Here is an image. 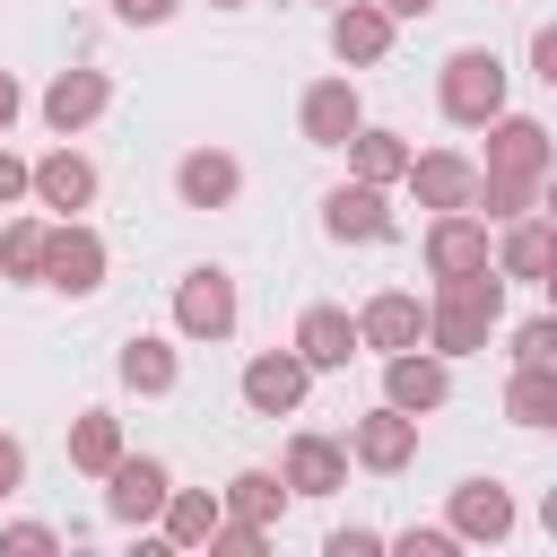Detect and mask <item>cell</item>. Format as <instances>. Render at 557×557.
Here are the masks:
<instances>
[{
    "mask_svg": "<svg viewBox=\"0 0 557 557\" xmlns=\"http://www.w3.org/2000/svg\"><path fill=\"white\" fill-rule=\"evenodd\" d=\"M357 131H366V104H357V87H348V78L305 87V139H313V148H348Z\"/></svg>",
    "mask_w": 557,
    "mask_h": 557,
    "instance_id": "e0dca14e",
    "label": "cell"
},
{
    "mask_svg": "<svg viewBox=\"0 0 557 557\" xmlns=\"http://www.w3.org/2000/svg\"><path fill=\"white\" fill-rule=\"evenodd\" d=\"M540 522H548V540H557V487H548V505H540Z\"/></svg>",
    "mask_w": 557,
    "mask_h": 557,
    "instance_id": "b9f144b4",
    "label": "cell"
},
{
    "mask_svg": "<svg viewBox=\"0 0 557 557\" xmlns=\"http://www.w3.org/2000/svg\"><path fill=\"white\" fill-rule=\"evenodd\" d=\"M104 104H113V78H104V70H61V78L44 87V122H52L61 139H70V131H87Z\"/></svg>",
    "mask_w": 557,
    "mask_h": 557,
    "instance_id": "2e32d148",
    "label": "cell"
},
{
    "mask_svg": "<svg viewBox=\"0 0 557 557\" xmlns=\"http://www.w3.org/2000/svg\"><path fill=\"white\" fill-rule=\"evenodd\" d=\"M444 392H453L444 357H426V348H400V357H383V400H392V409L426 418V409H444Z\"/></svg>",
    "mask_w": 557,
    "mask_h": 557,
    "instance_id": "8fae6325",
    "label": "cell"
},
{
    "mask_svg": "<svg viewBox=\"0 0 557 557\" xmlns=\"http://www.w3.org/2000/svg\"><path fill=\"white\" fill-rule=\"evenodd\" d=\"M44 287H61V296H96V287H104V235L78 226V218H61L52 244H44Z\"/></svg>",
    "mask_w": 557,
    "mask_h": 557,
    "instance_id": "277c9868",
    "label": "cell"
},
{
    "mask_svg": "<svg viewBox=\"0 0 557 557\" xmlns=\"http://www.w3.org/2000/svg\"><path fill=\"white\" fill-rule=\"evenodd\" d=\"M409 191H418V209H470L479 200V165L453 157V148H426V157H409Z\"/></svg>",
    "mask_w": 557,
    "mask_h": 557,
    "instance_id": "7c38bea8",
    "label": "cell"
},
{
    "mask_svg": "<svg viewBox=\"0 0 557 557\" xmlns=\"http://www.w3.org/2000/svg\"><path fill=\"white\" fill-rule=\"evenodd\" d=\"M165 496H174V479H165V461H148V453H122V461L104 470L113 522H165Z\"/></svg>",
    "mask_w": 557,
    "mask_h": 557,
    "instance_id": "52a82bcc",
    "label": "cell"
},
{
    "mask_svg": "<svg viewBox=\"0 0 557 557\" xmlns=\"http://www.w3.org/2000/svg\"><path fill=\"white\" fill-rule=\"evenodd\" d=\"M296 348H305L313 374H331V366H348V357L366 348V331H357V313H339V305H305V313H296Z\"/></svg>",
    "mask_w": 557,
    "mask_h": 557,
    "instance_id": "9a60e30c",
    "label": "cell"
},
{
    "mask_svg": "<svg viewBox=\"0 0 557 557\" xmlns=\"http://www.w3.org/2000/svg\"><path fill=\"white\" fill-rule=\"evenodd\" d=\"M548 313H557V270H548Z\"/></svg>",
    "mask_w": 557,
    "mask_h": 557,
    "instance_id": "7bdbcfd3",
    "label": "cell"
},
{
    "mask_svg": "<svg viewBox=\"0 0 557 557\" xmlns=\"http://www.w3.org/2000/svg\"><path fill=\"white\" fill-rule=\"evenodd\" d=\"M444 113L461 122V131H487L496 113H505V61L487 52V44H461L453 61H444Z\"/></svg>",
    "mask_w": 557,
    "mask_h": 557,
    "instance_id": "7a4b0ae2",
    "label": "cell"
},
{
    "mask_svg": "<svg viewBox=\"0 0 557 557\" xmlns=\"http://www.w3.org/2000/svg\"><path fill=\"white\" fill-rule=\"evenodd\" d=\"M174 9H183V0H113V17H122V26H165Z\"/></svg>",
    "mask_w": 557,
    "mask_h": 557,
    "instance_id": "d590c367",
    "label": "cell"
},
{
    "mask_svg": "<svg viewBox=\"0 0 557 557\" xmlns=\"http://www.w3.org/2000/svg\"><path fill=\"white\" fill-rule=\"evenodd\" d=\"M383 9H392V17H426L435 0H383Z\"/></svg>",
    "mask_w": 557,
    "mask_h": 557,
    "instance_id": "ab89813d",
    "label": "cell"
},
{
    "mask_svg": "<svg viewBox=\"0 0 557 557\" xmlns=\"http://www.w3.org/2000/svg\"><path fill=\"white\" fill-rule=\"evenodd\" d=\"M540 218H557V165H548V183H540Z\"/></svg>",
    "mask_w": 557,
    "mask_h": 557,
    "instance_id": "60d3db41",
    "label": "cell"
},
{
    "mask_svg": "<svg viewBox=\"0 0 557 557\" xmlns=\"http://www.w3.org/2000/svg\"><path fill=\"white\" fill-rule=\"evenodd\" d=\"M513 366H557V313H540V322L513 331Z\"/></svg>",
    "mask_w": 557,
    "mask_h": 557,
    "instance_id": "4dcf8cb0",
    "label": "cell"
},
{
    "mask_svg": "<svg viewBox=\"0 0 557 557\" xmlns=\"http://www.w3.org/2000/svg\"><path fill=\"white\" fill-rule=\"evenodd\" d=\"M409 157H418V148H409L400 131H357V139H348V174H357V183H409Z\"/></svg>",
    "mask_w": 557,
    "mask_h": 557,
    "instance_id": "cb8c5ba5",
    "label": "cell"
},
{
    "mask_svg": "<svg viewBox=\"0 0 557 557\" xmlns=\"http://www.w3.org/2000/svg\"><path fill=\"white\" fill-rule=\"evenodd\" d=\"M305 383H313L305 348H270V357L244 366V409L252 418H287V409H305Z\"/></svg>",
    "mask_w": 557,
    "mask_h": 557,
    "instance_id": "8992f818",
    "label": "cell"
},
{
    "mask_svg": "<svg viewBox=\"0 0 557 557\" xmlns=\"http://www.w3.org/2000/svg\"><path fill=\"white\" fill-rule=\"evenodd\" d=\"M44 244H52V226L44 218H17L0 235V278H44Z\"/></svg>",
    "mask_w": 557,
    "mask_h": 557,
    "instance_id": "f1b7e54d",
    "label": "cell"
},
{
    "mask_svg": "<svg viewBox=\"0 0 557 557\" xmlns=\"http://www.w3.org/2000/svg\"><path fill=\"white\" fill-rule=\"evenodd\" d=\"M174 191H183V209H226V200L244 191V165H235L226 148H191V157L174 165Z\"/></svg>",
    "mask_w": 557,
    "mask_h": 557,
    "instance_id": "d6986e66",
    "label": "cell"
},
{
    "mask_svg": "<svg viewBox=\"0 0 557 557\" xmlns=\"http://www.w3.org/2000/svg\"><path fill=\"white\" fill-rule=\"evenodd\" d=\"M287 487H296V496H339V487H348V444L296 435V444H287Z\"/></svg>",
    "mask_w": 557,
    "mask_h": 557,
    "instance_id": "ffe728a7",
    "label": "cell"
},
{
    "mask_svg": "<svg viewBox=\"0 0 557 557\" xmlns=\"http://www.w3.org/2000/svg\"><path fill=\"white\" fill-rule=\"evenodd\" d=\"M174 331H183V339H226V331H235V278H226V270H183V287H174Z\"/></svg>",
    "mask_w": 557,
    "mask_h": 557,
    "instance_id": "5b68a950",
    "label": "cell"
},
{
    "mask_svg": "<svg viewBox=\"0 0 557 557\" xmlns=\"http://www.w3.org/2000/svg\"><path fill=\"white\" fill-rule=\"evenodd\" d=\"M287 496H296V487H287V470H235V479H226V513H235V522H261V531L278 522V505H287Z\"/></svg>",
    "mask_w": 557,
    "mask_h": 557,
    "instance_id": "484cf974",
    "label": "cell"
},
{
    "mask_svg": "<svg viewBox=\"0 0 557 557\" xmlns=\"http://www.w3.org/2000/svg\"><path fill=\"white\" fill-rule=\"evenodd\" d=\"M496 313H505V270H496V261L470 270V278H435V305H426L435 357H479L487 331H496Z\"/></svg>",
    "mask_w": 557,
    "mask_h": 557,
    "instance_id": "6da1fadb",
    "label": "cell"
},
{
    "mask_svg": "<svg viewBox=\"0 0 557 557\" xmlns=\"http://www.w3.org/2000/svg\"><path fill=\"white\" fill-rule=\"evenodd\" d=\"M531 78H540V87H557V26H540V35H531Z\"/></svg>",
    "mask_w": 557,
    "mask_h": 557,
    "instance_id": "8d00e7d4",
    "label": "cell"
},
{
    "mask_svg": "<svg viewBox=\"0 0 557 557\" xmlns=\"http://www.w3.org/2000/svg\"><path fill=\"white\" fill-rule=\"evenodd\" d=\"M426 270H435V278L487 270V218H479V209H444V218L426 226Z\"/></svg>",
    "mask_w": 557,
    "mask_h": 557,
    "instance_id": "30bf717a",
    "label": "cell"
},
{
    "mask_svg": "<svg viewBox=\"0 0 557 557\" xmlns=\"http://www.w3.org/2000/svg\"><path fill=\"white\" fill-rule=\"evenodd\" d=\"M113 461H122V418H113V409H78V426H70V470L104 479Z\"/></svg>",
    "mask_w": 557,
    "mask_h": 557,
    "instance_id": "d4e9b609",
    "label": "cell"
},
{
    "mask_svg": "<svg viewBox=\"0 0 557 557\" xmlns=\"http://www.w3.org/2000/svg\"><path fill=\"white\" fill-rule=\"evenodd\" d=\"M113 374H122L131 392H174V374H183V357H174L165 339H148V331H139V339H122V357H113Z\"/></svg>",
    "mask_w": 557,
    "mask_h": 557,
    "instance_id": "4316f807",
    "label": "cell"
},
{
    "mask_svg": "<svg viewBox=\"0 0 557 557\" xmlns=\"http://www.w3.org/2000/svg\"><path fill=\"white\" fill-rule=\"evenodd\" d=\"M26 191H35V165L0 148V209H9V200H26Z\"/></svg>",
    "mask_w": 557,
    "mask_h": 557,
    "instance_id": "e575fe53",
    "label": "cell"
},
{
    "mask_svg": "<svg viewBox=\"0 0 557 557\" xmlns=\"http://www.w3.org/2000/svg\"><path fill=\"white\" fill-rule=\"evenodd\" d=\"M17 104H26V96H17V78L0 70V139H9V122H17Z\"/></svg>",
    "mask_w": 557,
    "mask_h": 557,
    "instance_id": "f35d334b",
    "label": "cell"
},
{
    "mask_svg": "<svg viewBox=\"0 0 557 557\" xmlns=\"http://www.w3.org/2000/svg\"><path fill=\"white\" fill-rule=\"evenodd\" d=\"M331 9H339V0H331Z\"/></svg>",
    "mask_w": 557,
    "mask_h": 557,
    "instance_id": "f6af8a7d",
    "label": "cell"
},
{
    "mask_svg": "<svg viewBox=\"0 0 557 557\" xmlns=\"http://www.w3.org/2000/svg\"><path fill=\"white\" fill-rule=\"evenodd\" d=\"M470 209L513 226V218H531V209H540V183H505V174H479V200H470Z\"/></svg>",
    "mask_w": 557,
    "mask_h": 557,
    "instance_id": "f546056e",
    "label": "cell"
},
{
    "mask_svg": "<svg viewBox=\"0 0 557 557\" xmlns=\"http://www.w3.org/2000/svg\"><path fill=\"white\" fill-rule=\"evenodd\" d=\"M322 226H331L339 244H383V235H392V200H383V183H339V191L322 200Z\"/></svg>",
    "mask_w": 557,
    "mask_h": 557,
    "instance_id": "4fadbf2b",
    "label": "cell"
},
{
    "mask_svg": "<svg viewBox=\"0 0 557 557\" xmlns=\"http://www.w3.org/2000/svg\"><path fill=\"white\" fill-rule=\"evenodd\" d=\"M348 453H357L366 470H383V479H392V470H409V461H418V418L383 400V409H366V418L348 426Z\"/></svg>",
    "mask_w": 557,
    "mask_h": 557,
    "instance_id": "ba28073f",
    "label": "cell"
},
{
    "mask_svg": "<svg viewBox=\"0 0 557 557\" xmlns=\"http://www.w3.org/2000/svg\"><path fill=\"white\" fill-rule=\"evenodd\" d=\"M548 131L531 122V113H496L487 122V165L479 174H505V183H548Z\"/></svg>",
    "mask_w": 557,
    "mask_h": 557,
    "instance_id": "3957f363",
    "label": "cell"
},
{
    "mask_svg": "<svg viewBox=\"0 0 557 557\" xmlns=\"http://www.w3.org/2000/svg\"><path fill=\"white\" fill-rule=\"evenodd\" d=\"M0 548H17V557H44V548H61V531H52V522H9V531H0Z\"/></svg>",
    "mask_w": 557,
    "mask_h": 557,
    "instance_id": "1f68e13d",
    "label": "cell"
},
{
    "mask_svg": "<svg viewBox=\"0 0 557 557\" xmlns=\"http://www.w3.org/2000/svg\"><path fill=\"white\" fill-rule=\"evenodd\" d=\"M392 26H400V17H392L383 0H339V9H331V52H339L348 70H374V61L392 52Z\"/></svg>",
    "mask_w": 557,
    "mask_h": 557,
    "instance_id": "9c48e42d",
    "label": "cell"
},
{
    "mask_svg": "<svg viewBox=\"0 0 557 557\" xmlns=\"http://www.w3.org/2000/svg\"><path fill=\"white\" fill-rule=\"evenodd\" d=\"M26 479V453H17V435H0V496Z\"/></svg>",
    "mask_w": 557,
    "mask_h": 557,
    "instance_id": "74e56055",
    "label": "cell"
},
{
    "mask_svg": "<svg viewBox=\"0 0 557 557\" xmlns=\"http://www.w3.org/2000/svg\"><path fill=\"white\" fill-rule=\"evenodd\" d=\"M209 9H244V0H209Z\"/></svg>",
    "mask_w": 557,
    "mask_h": 557,
    "instance_id": "ee69618b",
    "label": "cell"
},
{
    "mask_svg": "<svg viewBox=\"0 0 557 557\" xmlns=\"http://www.w3.org/2000/svg\"><path fill=\"white\" fill-rule=\"evenodd\" d=\"M392 548H400V557H453V548H461V531H453V522H444V531H400Z\"/></svg>",
    "mask_w": 557,
    "mask_h": 557,
    "instance_id": "d6a6232c",
    "label": "cell"
},
{
    "mask_svg": "<svg viewBox=\"0 0 557 557\" xmlns=\"http://www.w3.org/2000/svg\"><path fill=\"white\" fill-rule=\"evenodd\" d=\"M496 270L505 278H531V287H548V270H557V218H513L505 226V244H496Z\"/></svg>",
    "mask_w": 557,
    "mask_h": 557,
    "instance_id": "ac0fdd59",
    "label": "cell"
},
{
    "mask_svg": "<svg viewBox=\"0 0 557 557\" xmlns=\"http://www.w3.org/2000/svg\"><path fill=\"white\" fill-rule=\"evenodd\" d=\"M453 531H461V540H505V531H513V496H505L496 479H461V487H453Z\"/></svg>",
    "mask_w": 557,
    "mask_h": 557,
    "instance_id": "44dd1931",
    "label": "cell"
},
{
    "mask_svg": "<svg viewBox=\"0 0 557 557\" xmlns=\"http://www.w3.org/2000/svg\"><path fill=\"white\" fill-rule=\"evenodd\" d=\"M357 331H366V348H383V357H400V348H418V339H426V305H418L409 287H383V296H366V313H357Z\"/></svg>",
    "mask_w": 557,
    "mask_h": 557,
    "instance_id": "5bb4252c",
    "label": "cell"
},
{
    "mask_svg": "<svg viewBox=\"0 0 557 557\" xmlns=\"http://www.w3.org/2000/svg\"><path fill=\"white\" fill-rule=\"evenodd\" d=\"M374 548H383V531H357V522L322 540V557H374Z\"/></svg>",
    "mask_w": 557,
    "mask_h": 557,
    "instance_id": "836d02e7",
    "label": "cell"
},
{
    "mask_svg": "<svg viewBox=\"0 0 557 557\" xmlns=\"http://www.w3.org/2000/svg\"><path fill=\"white\" fill-rule=\"evenodd\" d=\"M35 200H44V209H61V218H70V209H87V200H96V165H87L78 148H52V157L35 165Z\"/></svg>",
    "mask_w": 557,
    "mask_h": 557,
    "instance_id": "7402d4cb",
    "label": "cell"
},
{
    "mask_svg": "<svg viewBox=\"0 0 557 557\" xmlns=\"http://www.w3.org/2000/svg\"><path fill=\"white\" fill-rule=\"evenodd\" d=\"M505 418H513V426H557V366H513Z\"/></svg>",
    "mask_w": 557,
    "mask_h": 557,
    "instance_id": "83f0119b",
    "label": "cell"
},
{
    "mask_svg": "<svg viewBox=\"0 0 557 557\" xmlns=\"http://www.w3.org/2000/svg\"><path fill=\"white\" fill-rule=\"evenodd\" d=\"M218 522H226V496H209V487H174L165 496V548H209Z\"/></svg>",
    "mask_w": 557,
    "mask_h": 557,
    "instance_id": "603a6c76",
    "label": "cell"
}]
</instances>
